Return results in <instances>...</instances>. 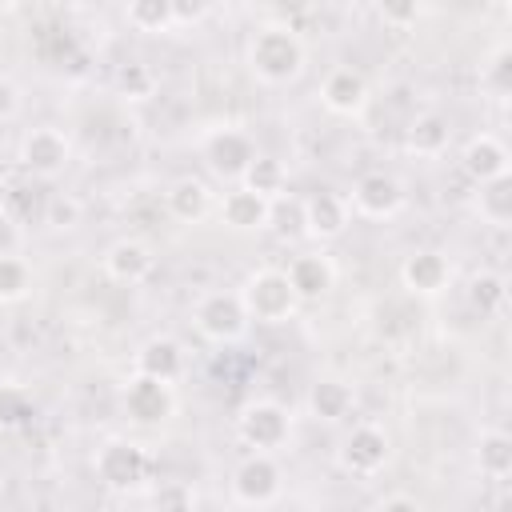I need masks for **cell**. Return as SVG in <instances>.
Wrapping results in <instances>:
<instances>
[{
	"mask_svg": "<svg viewBox=\"0 0 512 512\" xmlns=\"http://www.w3.org/2000/svg\"><path fill=\"white\" fill-rule=\"evenodd\" d=\"M244 64H248V72H252L260 84L280 88V84H292V80L304 72L308 48H304L300 32H296L288 20H268V24H260V28L248 36Z\"/></svg>",
	"mask_w": 512,
	"mask_h": 512,
	"instance_id": "1",
	"label": "cell"
},
{
	"mask_svg": "<svg viewBox=\"0 0 512 512\" xmlns=\"http://www.w3.org/2000/svg\"><path fill=\"white\" fill-rule=\"evenodd\" d=\"M96 480L108 488V492H140V488H148V480H152V468H156V460H152V452L140 444V440H124V436H112V440H104L100 448H96Z\"/></svg>",
	"mask_w": 512,
	"mask_h": 512,
	"instance_id": "2",
	"label": "cell"
},
{
	"mask_svg": "<svg viewBox=\"0 0 512 512\" xmlns=\"http://www.w3.org/2000/svg\"><path fill=\"white\" fill-rule=\"evenodd\" d=\"M236 296H240L248 320L272 324V328L276 324H288L296 316V308H300V300H296L284 268H256V272H248V280L236 288Z\"/></svg>",
	"mask_w": 512,
	"mask_h": 512,
	"instance_id": "3",
	"label": "cell"
},
{
	"mask_svg": "<svg viewBox=\"0 0 512 512\" xmlns=\"http://www.w3.org/2000/svg\"><path fill=\"white\" fill-rule=\"evenodd\" d=\"M16 160L24 172H32L36 180H56L68 172L72 164V140L52 128V124H36L20 136V148H16Z\"/></svg>",
	"mask_w": 512,
	"mask_h": 512,
	"instance_id": "4",
	"label": "cell"
},
{
	"mask_svg": "<svg viewBox=\"0 0 512 512\" xmlns=\"http://www.w3.org/2000/svg\"><path fill=\"white\" fill-rule=\"evenodd\" d=\"M192 324L208 344H236L248 332V312L236 292H204L192 308Z\"/></svg>",
	"mask_w": 512,
	"mask_h": 512,
	"instance_id": "5",
	"label": "cell"
},
{
	"mask_svg": "<svg viewBox=\"0 0 512 512\" xmlns=\"http://www.w3.org/2000/svg\"><path fill=\"white\" fill-rule=\"evenodd\" d=\"M236 436L252 448V452H276L288 444L292 436V416L284 404L276 400H248L240 412H236Z\"/></svg>",
	"mask_w": 512,
	"mask_h": 512,
	"instance_id": "6",
	"label": "cell"
},
{
	"mask_svg": "<svg viewBox=\"0 0 512 512\" xmlns=\"http://www.w3.org/2000/svg\"><path fill=\"white\" fill-rule=\"evenodd\" d=\"M120 408H124V416H128L132 424H140V428H160L164 420L176 416V388L132 372L128 384L120 388Z\"/></svg>",
	"mask_w": 512,
	"mask_h": 512,
	"instance_id": "7",
	"label": "cell"
},
{
	"mask_svg": "<svg viewBox=\"0 0 512 512\" xmlns=\"http://www.w3.org/2000/svg\"><path fill=\"white\" fill-rule=\"evenodd\" d=\"M336 456H340V468H344V472L368 480V476H376V472L388 468V460H392V440H388V432H384L380 424H352V428L344 432Z\"/></svg>",
	"mask_w": 512,
	"mask_h": 512,
	"instance_id": "8",
	"label": "cell"
},
{
	"mask_svg": "<svg viewBox=\"0 0 512 512\" xmlns=\"http://www.w3.org/2000/svg\"><path fill=\"white\" fill-rule=\"evenodd\" d=\"M284 492V472L276 464V456L268 452H248L236 472H232V496L244 508H268L276 496Z\"/></svg>",
	"mask_w": 512,
	"mask_h": 512,
	"instance_id": "9",
	"label": "cell"
},
{
	"mask_svg": "<svg viewBox=\"0 0 512 512\" xmlns=\"http://www.w3.org/2000/svg\"><path fill=\"white\" fill-rule=\"evenodd\" d=\"M256 140L244 128H216L204 136V164L212 168V176L240 184V176L248 172V164L256 160Z\"/></svg>",
	"mask_w": 512,
	"mask_h": 512,
	"instance_id": "10",
	"label": "cell"
},
{
	"mask_svg": "<svg viewBox=\"0 0 512 512\" xmlns=\"http://www.w3.org/2000/svg\"><path fill=\"white\" fill-rule=\"evenodd\" d=\"M344 200H348V208H352L356 216H364V220H392V216L404 208V188H400V180L388 176V172H364V176L352 184V192H348Z\"/></svg>",
	"mask_w": 512,
	"mask_h": 512,
	"instance_id": "11",
	"label": "cell"
},
{
	"mask_svg": "<svg viewBox=\"0 0 512 512\" xmlns=\"http://www.w3.org/2000/svg\"><path fill=\"white\" fill-rule=\"evenodd\" d=\"M400 284H404L408 296L432 300V296H440L452 284V264L436 248H416V252H408L400 260Z\"/></svg>",
	"mask_w": 512,
	"mask_h": 512,
	"instance_id": "12",
	"label": "cell"
},
{
	"mask_svg": "<svg viewBox=\"0 0 512 512\" xmlns=\"http://www.w3.org/2000/svg\"><path fill=\"white\" fill-rule=\"evenodd\" d=\"M348 224H352V208L340 192L320 188V192L304 196V236L308 240H320V244L340 240L348 232Z\"/></svg>",
	"mask_w": 512,
	"mask_h": 512,
	"instance_id": "13",
	"label": "cell"
},
{
	"mask_svg": "<svg viewBox=\"0 0 512 512\" xmlns=\"http://www.w3.org/2000/svg\"><path fill=\"white\" fill-rule=\"evenodd\" d=\"M284 276H288V284H292L300 304H316V300H324L336 288V264H332L328 252H300V256H292Z\"/></svg>",
	"mask_w": 512,
	"mask_h": 512,
	"instance_id": "14",
	"label": "cell"
},
{
	"mask_svg": "<svg viewBox=\"0 0 512 512\" xmlns=\"http://www.w3.org/2000/svg\"><path fill=\"white\" fill-rule=\"evenodd\" d=\"M152 268H156V256H152V248H148L144 240H136V236H124V240H116V244L104 248V276H108L112 284L136 288V284H144V280L152 276Z\"/></svg>",
	"mask_w": 512,
	"mask_h": 512,
	"instance_id": "15",
	"label": "cell"
},
{
	"mask_svg": "<svg viewBox=\"0 0 512 512\" xmlns=\"http://www.w3.org/2000/svg\"><path fill=\"white\" fill-rule=\"evenodd\" d=\"M508 164H512L508 144H504L500 136H492V132L468 136V144H464V152H460V168H464L468 180H476V188L488 184V180L508 176Z\"/></svg>",
	"mask_w": 512,
	"mask_h": 512,
	"instance_id": "16",
	"label": "cell"
},
{
	"mask_svg": "<svg viewBox=\"0 0 512 512\" xmlns=\"http://www.w3.org/2000/svg\"><path fill=\"white\" fill-rule=\"evenodd\" d=\"M132 372L160 384H176L184 376V344L176 336H148L132 356Z\"/></svg>",
	"mask_w": 512,
	"mask_h": 512,
	"instance_id": "17",
	"label": "cell"
},
{
	"mask_svg": "<svg viewBox=\"0 0 512 512\" xmlns=\"http://www.w3.org/2000/svg\"><path fill=\"white\" fill-rule=\"evenodd\" d=\"M320 104H324L332 116H360L364 104H368V80H364L356 68L340 64V68H332V72L320 80Z\"/></svg>",
	"mask_w": 512,
	"mask_h": 512,
	"instance_id": "18",
	"label": "cell"
},
{
	"mask_svg": "<svg viewBox=\"0 0 512 512\" xmlns=\"http://www.w3.org/2000/svg\"><path fill=\"white\" fill-rule=\"evenodd\" d=\"M304 404H308V416H316L320 424H340L344 416H352L356 392H352V384L340 380V376H320V380L308 384Z\"/></svg>",
	"mask_w": 512,
	"mask_h": 512,
	"instance_id": "19",
	"label": "cell"
},
{
	"mask_svg": "<svg viewBox=\"0 0 512 512\" xmlns=\"http://www.w3.org/2000/svg\"><path fill=\"white\" fill-rule=\"evenodd\" d=\"M212 188L200 180V176H176L168 188H164V208L172 220L180 224H200L208 212H212Z\"/></svg>",
	"mask_w": 512,
	"mask_h": 512,
	"instance_id": "20",
	"label": "cell"
},
{
	"mask_svg": "<svg viewBox=\"0 0 512 512\" xmlns=\"http://www.w3.org/2000/svg\"><path fill=\"white\" fill-rule=\"evenodd\" d=\"M216 212H220V224L232 228V232H260V228H268V200H260L256 192H248L240 184L220 196Z\"/></svg>",
	"mask_w": 512,
	"mask_h": 512,
	"instance_id": "21",
	"label": "cell"
},
{
	"mask_svg": "<svg viewBox=\"0 0 512 512\" xmlns=\"http://www.w3.org/2000/svg\"><path fill=\"white\" fill-rule=\"evenodd\" d=\"M448 140H452V124L440 116V112H420L412 116V124L404 128V148L408 156L416 160H436L448 152Z\"/></svg>",
	"mask_w": 512,
	"mask_h": 512,
	"instance_id": "22",
	"label": "cell"
},
{
	"mask_svg": "<svg viewBox=\"0 0 512 512\" xmlns=\"http://www.w3.org/2000/svg\"><path fill=\"white\" fill-rule=\"evenodd\" d=\"M240 188H248V192H256L260 200L272 204L276 196L288 192V164L276 160V156H268V152H256V160H252L248 172L240 176Z\"/></svg>",
	"mask_w": 512,
	"mask_h": 512,
	"instance_id": "23",
	"label": "cell"
},
{
	"mask_svg": "<svg viewBox=\"0 0 512 512\" xmlns=\"http://www.w3.org/2000/svg\"><path fill=\"white\" fill-rule=\"evenodd\" d=\"M476 468L488 480H504L512 472V436L504 428H484L476 440Z\"/></svg>",
	"mask_w": 512,
	"mask_h": 512,
	"instance_id": "24",
	"label": "cell"
},
{
	"mask_svg": "<svg viewBox=\"0 0 512 512\" xmlns=\"http://www.w3.org/2000/svg\"><path fill=\"white\" fill-rule=\"evenodd\" d=\"M476 212H480L484 224H492V228H508V224H512V176H500V180L480 184Z\"/></svg>",
	"mask_w": 512,
	"mask_h": 512,
	"instance_id": "25",
	"label": "cell"
},
{
	"mask_svg": "<svg viewBox=\"0 0 512 512\" xmlns=\"http://www.w3.org/2000/svg\"><path fill=\"white\" fill-rule=\"evenodd\" d=\"M124 20H128L136 32H148V36L176 32V20H172V0H132V4L124 8Z\"/></svg>",
	"mask_w": 512,
	"mask_h": 512,
	"instance_id": "26",
	"label": "cell"
},
{
	"mask_svg": "<svg viewBox=\"0 0 512 512\" xmlns=\"http://www.w3.org/2000/svg\"><path fill=\"white\" fill-rule=\"evenodd\" d=\"M464 296H468V304H472L480 316H496V312L504 308V300H508V284H504L500 272H476V276L468 280Z\"/></svg>",
	"mask_w": 512,
	"mask_h": 512,
	"instance_id": "27",
	"label": "cell"
},
{
	"mask_svg": "<svg viewBox=\"0 0 512 512\" xmlns=\"http://www.w3.org/2000/svg\"><path fill=\"white\" fill-rule=\"evenodd\" d=\"M36 420V400L28 388L20 384H0V428L4 432H20Z\"/></svg>",
	"mask_w": 512,
	"mask_h": 512,
	"instance_id": "28",
	"label": "cell"
},
{
	"mask_svg": "<svg viewBox=\"0 0 512 512\" xmlns=\"http://www.w3.org/2000/svg\"><path fill=\"white\" fill-rule=\"evenodd\" d=\"M480 92L492 96V100H508V92H512V48L508 44H496L492 56L484 60V68H480Z\"/></svg>",
	"mask_w": 512,
	"mask_h": 512,
	"instance_id": "29",
	"label": "cell"
},
{
	"mask_svg": "<svg viewBox=\"0 0 512 512\" xmlns=\"http://www.w3.org/2000/svg\"><path fill=\"white\" fill-rule=\"evenodd\" d=\"M268 228L280 236V240H300L304 236V200L284 192L268 204Z\"/></svg>",
	"mask_w": 512,
	"mask_h": 512,
	"instance_id": "30",
	"label": "cell"
},
{
	"mask_svg": "<svg viewBox=\"0 0 512 512\" xmlns=\"http://www.w3.org/2000/svg\"><path fill=\"white\" fill-rule=\"evenodd\" d=\"M32 292V268L24 256H0V304H20Z\"/></svg>",
	"mask_w": 512,
	"mask_h": 512,
	"instance_id": "31",
	"label": "cell"
},
{
	"mask_svg": "<svg viewBox=\"0 0 512 512\" xmlns=\"http://www.w3.org/2000/svg\"><path fill=\"white\" fill-rule=\"evenodd\" d=\"M152 512H196V488L188 480H160L148 492Z\"/></svg>",
	"mask_w": 512,
	"mask_h": 512,
	"instance_id": "32",
	"label": "cell"
},
{
	"mask_svg": "<svg viewBox=\"0 0 512 512\" xmlns=\"http://www.w3.org/2000/svg\"><path fill=\"white\" fill-rule=\"evenodd\" d=\"M116 92H120L124 100H148V96L156 92L152 68H148V64H128V68H120V72H116Z\"/></svg>",
	"mask_w": 512,
	"mask_h": 512,
	"instance_id": "33",
	"label": "cell"
},
{
	"mask_svg": "<svg viewBox=\"0 0 512 512\" xmlns=\"http://www.w3.org/2000/svg\"><path fill=\"white\" fill-rule=\"evenodd\" d=\"M376 512H428V508H424V500L412 496V492H388V496L376 500Z\"/></svg>",
	"mask_w": 512,
	"mask_h": 512,
	"instance_id": "34",
	"label": "cell"
},
{
	"mask_svg": "<svg viewBox=\"0 0 512 512\" xmlns=\"http://www.w3.org/2000/svg\"><path fill=\"white\" fill-rule=\"evenodd\" d=\"M20 224L8 216V212H0V256H16L20 252Z\"/></svg>",
	"mask_w": 512,
	"mask_h": 512,
	"instance_id": "35",
	"label": "cell"
},
{
	"mask_svg": "<svg viewBox=\"0 0 512 512\" xmlns=\"http://www.w3.org/2000/svg\"><path fill=\"white\" fill-rule=\"evenodd\" d=\"M208 12H212L208 4H184V0H172V20H176V28H184V24H200Z\"/></svg>",
	"mask_w": 512,
	"mask_h": 512,
	"instance_id": "36",
	"label": "cell"
},
{
	"mask_svg": "<svg viewBox=\"0 0 512 512\" xmlns=\"http://www.w3.org/2000/svg\"><path fill=\"white\" fill-rule=\"evenodd\" d=\"M16 112H20V88L8 76H0V124L12 120Z\"/></svg>",
	"mask_w": 512,
	"mask_h": 512,
	"instance_id": "37",
	"label": "cell"
},
{
	"mask_svg": "<svg viewBox=\"0 0 512 512\" xmlns=\"http://www.w3.org/2000/svg\"><path fill=\"white\" fill-rule=\"evenodd\" d=\"M76 216H80V212H76V204L56 196V200H52V212H48V224H52V228H72V224H76Z\"/></svg>",
	"mask_w": 512,
	"mask_h": 512,
	"instance_id": "38",
	"label": "cell"
},
{
	"mask_svg": "<svg viewBox=\"0 0 512 512\" xmlns=\"http://www.w3.org/2000/svg\"><path fill=\"white\" fill-rule=\"evenodd\" d=\"M416 16H420V12H416V4H404V8H384V20H388V24H400V28H404V24H412Z\"/></svg>",
	"mask_w": 512,
	"mask_h": 512,
	"instance_id": "39",
	"label": "cell"
}]
</instances>
